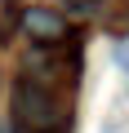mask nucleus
<instances>
[{
	"label": "nucleus",
	"mask_w": 129,
	"mask_h": 133,
	"mask_svg": "<svg viewBox=\"0 0 129 133\" xmlns=\"http://www.w3.org/2000/svg\"><path fill=\"white\" fill-rule=\"evenodd\" d=\"M14 124L31 133H53L67 124V107L49 93V84H40L36 76H22L14 89Z\"/></svg>",
	"instance_id": "nucleus-1"
},
{
	"label": "nucleus",
	"mask_w": 129,
	"mask_h": 133,
	"mask_svg": "<svg viewBox=\"0 0 129 133\" xmlns=\"http://www.w3.org/2000/svg\"><path fill=\"white\" fill-rule=\"evenodd\" d=\"M22 27L36 44H53V40H67V22H62L53 9H27L22 14Z\"/></svg>",
	"instance_id": "nucleus-2"
},
{
	"label": "nucleus",
	"mask_w": 129,
	"mask_h": 133,
	"mask_svg": "<svg viewBox=\"0 0 129 133\" xmlns=\"http://www.w3.org/2000/svg\"><path fill=\"white\" fill-rule=\"evenodd\" d=\"M67 5H85V0H67Z\"/></svg>",
	"instance_id": "nucleus-3"
}]
</instances>
